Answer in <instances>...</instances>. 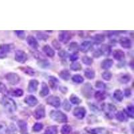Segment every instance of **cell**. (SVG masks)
<instances>
[{
    "mask_svg": "<svg viewBox=\"0 0 134 134\" xmlns=\"http://www.w3.org/2000/svg\"><path fill=\"white\" fill-rule=\"evenodd\" d=\"M0 103L3 105V107L9 113H14L16 111V103L12 99H11L9 97L3 96L1 99Z\"/></svg>",
    "mask_w": 134,
    "mask_h": 134,
    "instance_id": "1",
    "label": "cell"
},
{
    "mask_svg": "<svg viewBox=\"0 0 134 134\" xmlns=\"http://www.w3.org/2000/svg\"><path fill=\"white\" fill-rule=\"evenodd\" d=\"M50 118L54 120V121H57L59 124H63L68 121V117L66 115L64 114L63 112L60 111H50Z\"/></svg>",
    "mask_w": 134,
    "mask_h": 134,
    "instance_id": "2",
    "label": "cell"
},
{
    "mask_svg": "<svg viewBox=\"0 0 134 134\" xmlns=\"http://www.w3.org/2000/svg\"><path fill=\"white\" fill-rule=\"evenodd\" d=\"M33 116L37 120L44 118L46 116V111H45V107L44 105H40L39 106H38L35 111H34Z\"/></svg>",
    "mask_w": 134,
    "mask_h": 134,
    "instance_id": "3",
    "label": "cell"
},
{
    "mask_svg": "<svg viewBox=\"0 0 134 134\" xmlns=\"http://www.w3.org/2000/svg\"><path fill=\"white\" fill-rule=\"evenodd\" d=\"M5 79L12 85L18 84L20 81V76L18 74L14 72H9L5 75Z\"/></svg>",
    "mask_w": 134,
    "mask_h": 134,
    "instance_id": "4",
    "label": "cell"
},
{
    "mask_svg": "<svg viewBox=\"0 0 134 134\" xmlns=\"http://www.w3.org/2000/svg\"><path fill=\"white\" fill-rule=\"evenodd\" d=\"M27 60V55L24 51L21 50H18L15 52V60L18 63L24 64Z\"/></svg>",
    "mask_w": 134,
    "mask_h": 134,
    "instance_id": "5",
    "label": "cell"
},
{
    "mask_svg": "<svg viewBox=\"0 0 134 134\" xmlns=\"http://www.w3.org/2000/svg\"><path fill=\"white\" fill-rule=\"evenodd\" d=\"M46 103L51 105L55 108H58L60 106V99L57 96H50L46 99Z\"/></svg>",
    "mask_w": 134,
    "mask_h": 134,
    "instance_id": "6",
    "label": "cell"
},
{
    "mask_svg": "<svg viewBox=\"0 0 134 134\" xmlns=\"http://www.w3.org/2000/svg\"><path fill=\"white\" fill-rule=\"evenodd\" d=\"M93 92V88L92 85L89 82H87V83L83 86L82 88V93L83 94V96L87 98V99H90L92 97V94Z\"/></svg>",
    "mask_w": 134,
    "mask_h": 134,
    "instance_id": "7",
    "label": "cell"
},
{
    "mask_svg": "<svg viewBox=\"0 0 134 134\" xmlns=\"http://www.w3.org/2000/svg\"><path fill=\"white\" fill-rule=\"evenodd\" d=\"M73 115L79 119H82L85 117L87 111L84 107H77L74 109Z\"/></svg>",
    "mask_w": 134,
    "mask_h": 134,
    "instance_id": "8",
    "label": "cell"
},
{
    "mask_svg": "<svg viewBox=\"0 0 134 134\" xmlns=\"http://www.w3.org/2000/svg\"><path fill=\"white\" fill-rule=\"evenodd\" d=\"M71 34L68 31H61L58 34V40L64 44H66L71 39Z\"/></svg>",
    "mask_w": 134,
    "mask_h": 134,
    "instance_id": "9",
    "label": "cell"
},
{
    "mask_svg": "<svg viewBox=\"0 0 134 134\" xmlns=\"http://www.w3.org/2000/svg\"><path fill=\"white\" fill-rule=\"evenodd\" d=\"M119 42L121 46L124 48L125 49H130L131 48L132 46V42H131V40L128 37L123 36L120 38L119 40Z\"/></svg>",
    "mask_w": 134,
    "mask_h": 134,
    "instance_id": "10",
    "label": "cell"
},
{
    "mask_svg": "<svg viewBox=\"0 0 134 134\" xmlns=\"http://www.w3.org/2000/svg\"><path fill=\"white\" fill-rule=\"evenodd\" d=\"M24 103L30 107H34L38 103V100L34 95H28L24 99Z\"/></svg>",
    "mask_w": 134,
    "mask_h": 134,
    "instance_id": "11",
    "label": "cell"
},
{
    "mask_svg": "<svg viewBox=\"0 0 134 134\" xmlns=\"http://www.w3.org/2000/svg\"><path fill=\"white\" fill-rule=\"evenodd\" d=\"M14 48V45L13 44H0V52L4 54L11 52Z\"/></svg>",
    "mask_w": 134,
    "mask_h": 134,
    "instance_id": "12",
    "label": "cell"
},
{
    "mask_svg": "<svg viewBox=\"0 0 134 134\" xmlns=\"http://www.w3.org/2000/svg\"><path fill=\"white\" fill-rule=\"evenodd\" d=\"M87 132L90 134H109V131L104 127H97L87 130Z\"/></svg>",
    "mask_w": 134,
    "mask_h": 134,
    "instance_id": "13",
    "label": "cell"
},
{
    "mask_svg": "<svg viewBox=\"0 0 134 134\" xmlns=\"http://www.w3.org/2000/svg\"><path fill=\"white\" fill-rule=\"evenodd\" d=\"M38 85H39V82L37 80H30L29 84H28V86H27V91L30 93H35L37 91Z\"/></svg>",
    "mask_w": 134,
    "mask_h": 134,
    "instance_id": "14",
    "label": "cell"
},
{
    "mask_svg": "<svg viewBox=\"0 0 134 134\" xmlns=\"http://www.w3.org/2000/svg\"><path fill=\"white\" fill-rule=\"evenodd\" d=\"M26 42L30 47L34 49H37L39 47V44L35 38L32 36H29L26 38Z\"/></svg>",
    "mask_w": 134,
    "mask_h": 134,
    "instance_id": "15",
    "label": "cell"
},
{
    "mask_svg": "<svg viewBox=\"0 0 134 134\" xmlns=\"http://www.w3.org/2000/svg\"><path fill=\"white\" fill-rule=\"evenodd\" d=\"M18 125L20 128V133L21 134H29L27 131V124L25 121L19 120L18 121Z\"/></svg>",
    "mask_w": 134,
    "mask_h": 134,
    "instance_id": "16",
    "label": "cell"
},
{
    "mask_svg": "<svg viewBox=\"0 0 134 134\" xmlns=\"http://www.w3.org/2000/svg\"><path fill=\"white\" fill-rule=\"evenodd\" d=\"M103 109L105 110H108V112H107L106 113V115H107V116H109V115H111V117H113V116H112V113H114L115 111L117 110V108H116V107L114 105H113V104H111V103H108V104H103Z\"/></svg>",
    "mask_w": 134,
    "mask_h": 134,
    "instance_id": "17",
    "label": "cell"
},
{
    "mask_svg": "<svg viewBox=\"0 0 134 134\" xmlns=\"http://www.w3.org/2000/svg\"><path fill=\"white\" fill-rule=\"evenodd\" d=\"M92 45L93 43L91 41H84L79 46V50L82 52H87L91 48Z\"/></svg>",
    "mask_w": 134,
    "mask_h": 134,
    "instance_id": "18",
    "label": "cell"
},
{
    "mask_svg": "<svg viewBox=\"0 0 134 134\" xmlns=\"http://www.w3.org/2000/svg\"><path fill=\"white\" fill-rule=\"evenodd\" d=\"M113 55V58L117 61H122L125 58V53H124V52L122 51L121 50H119V49L114 50Z\"/></svg>",
    "mask_w": 134,
    "mask_h": 134,
    "instance_id": "19",
    "label": "cell"
},
{
    "mask_svg": "<svg viewBox=\"0 0 134 134\" xmlns=\"http://www.w3.org/2000/svg\"><path fill=\"white\" fill-rule=\"evenodd\" d=\"M99 49H100L102 54L106 56V57L109 56L110 54L111 53V47L108 44H102Z\"/></svg>",
    "mask_w": 134,
    "mask_h": 134,
    "instance_id": "20",
    "label": "cell"
},
{
    "mask_svg": "<svg viewBox=\"0 0 134 134\" xmlns=\"http://www.w3.org/2000/svg\"><path fill=\"white\" fill-rule=\"evenodd\" d=\"M113 60L111 59V58H107V59H105L102 61V63L100 64V67H101V69L107 70V69H109L113 66Z\"/></svg>",
    "mask_w": 134,
    "mask_h": 134,
    "instance_id": "21",
    "label": "cell"
},
{
    "mask_svg": "<svg viewBox=\"0 0 134 134\" xmlns=\"http://www.w3.org/2000/svg\"><path fill=\"white\" fill-rule=\"evenodd\" d=\"M42 51L45 53V54H46L47 57H50V58L54 57V55H55L54 50L52 48L50 47L49 45H48V44L47 45H45V46L42 48Z\"/></svg>",
    "mask_w": 134,
    "mask_h": 134,
    "instance_id": "22",
    "label": "cell"
},
{
    "mask_svg": "<svg viewBox=\"0 0 134 134\" xmlns=\"http://www.w3.org/2000/svg\"><path fill=\"white\" fill-rule=\"evenodd\" d=\"M50 93V90H49L48 86L46 85V83L45 82H43L42 84V88L41 90H40L39 94L41 97H45L46 96H47L48 94Z\"/></svg>",
    "mask_w": 134,
    "mask_h": 134,
    "instance_id": "23",
    "label": "cell"
},
{
    "mask_svg": "<svg viewBox=\"0 0 134 134\" xmlns=\"http://www.w3.org/2000/svg\"><path fill=\"white\" fill-rule=\"evenodd\" d=\"M19 69H20V70H21V71L23 72L24 73L28 75V76H32L35 75V71H34V70L30 66H20Z\"/></svg>",
    "mask_w": 134,
    "mask_h": 134,
    "instance_id": "24",
    "label": "cell"
},
{
    "mask_svg": "<svg viewBox=\"0 0 134 134\" xmlns=\"http://www.w3.org/2000/svg\"><path fill=\"white\" fill-rule=\"evenodd\" d=\"M58 82H59V81H58V80L57 79V78L55 77V76H49V81H48L49 85H50V87H51L53 90H55V89L57 88Z\"/></svg>",
    "mask_w": 134,
    "mask_h": 134,
    "instance_id": "25",
    "label": "cell"
},
{
    "mask_svg": "<svg viewBox=\"0 0 134 134\" xmlns=\"http://www.w3.org/2000/svg\"><path fill=\"white\" fill-rule=\"evenodd\" d=\"M94 97L95 99L98 101H102L106 99L107 94H106L105 92L102 91H98L95 92Z\"/></svg>",
    "mask_w": 134,
    "mask_h": 134,
    "instance_id": "26",
    "label": "cell"
},
{
    "mask_svg": "<svg viewBox=\"0 0 134 134\" xmlns=\"http://www.w3.org/2000/svg\"><path fill=\"white\" fill-rule=\"evenodd\" d=\"M58 76L64 81H69L70 78V73L69 70L64 69L58 73Z\"/></svg>",
    "mask_w": 134,
    "mask_h": 134,
    "instance_id": "27",
    "label": "cell"
},
{
    "mask_svg": "<svg viewBox=\"0 0 134 134\" xmlns=\"http://www.w3.org/2000/svg\"><path fill=\"white\" fill-rule=\"evenodd\" d=\"M9 94L15 97H21L24 95V91L20 88H15L9 92Z\"/></svg>",
    "mask_w": 134,
    "mask_h": 134,
    "instance_id": "28",
    "label": "cell"
},
{
    "mask_svg": "<svg viewBox=\"0 0 134 134\" xmlns=\"http://www.w3.org/2000/svg\"><path fill=\"white\" fill-rule=\"evenodd\" d=\"M113 97L119 102H121L124 100V93L120 89H117L113 93Z\"/></svg>",
    "mask_w": 134,
    "mask_h": 134,
    "instance_id": "29",
    "label": "cell"
},
{
    "mask_svg": "<svg viewBox=\"0 0 134 134\" xmlns=\"http://www.w3.org/2000/svg\"><path fill=\"white\" fill-rule=\"evenodd\" d=\"M85 76L89 80L93 79L95 76V72L91 69H87L85 70Z\"/></svg>",
    "mask_w": 134,
    "mask_h": 134,
    "instance_id": "30",
    "label": "cell"
},
{
    "mask_svg": "<svg viewBox=\"0 0 134 134\" xmlns=\"http://www.w3.org/2000/svg\"><path fill=\"white\" fill-rule=\"evenodd\" d=\"M58 133V128L56 125H52L46 128V131L44 134H57Z\"/></svg>",
    "mask_w": 134,
    "mask_h": 134,
    "instance_id": "31",
    "label": "cell"
},
{
    "mask_svg": "<svg viewBox=\"0 0 134 134\" xmlns=\"http://www.w3.org/2000/svg\"><path fill=\"white\" fill-rule=\"evenodd\" d=\"M93 40L96 43H101L105 41V36L102 34H97L93 37Z\"/></svg>",
    "mask_w": 134,
    "mask_h": 134,
    "instance_id": "32",
    "label": "cell"
},
{
    "mask_svg": "<svg viewBox=\"0 0 134 134\" xmlns=\"http://www.w3.org/2000/svg\"><path fill=\"white\" fill-rule=\"evenodd\" d=\"M119 82L122 84H127L131 81V76L129 74H125L120 76L119 79Z\"/></svg>",
    "mask_w": 134,
    "mask_h": 134,
    "instance_id": "33",
    "label": "cell"
},
{
    "mask_svg": "<svg viewBox=\"0 0 134 134\" xmlns=\"http://www.w3.org/2000/svg\"><path fill=\"white\" fill-rule=\"evenodd\" d=\"M70 101L72 104L73 105H79L80 103H81L82 100L78 97L76 95L74 94H72L70 97Z\"/></svg>",
    "mask_w": 134,
    "mask_h": 134,
    "instance_id": "34",
    "label": "cell"
},
{
    "mask_svg": "<svg viewBox=\"0 0 134 134\" xmlns=\"http://www.w3.org/2000/svg\"><path fill=\"white\" fill-rule=\"evenodd\" d=\"M42 69H48L50 66V63L46 59H41L37 63Z\"/></svg>",
    "mask_w": 134,
    "mask_h": 134,
    "instance_id": "35",
    "label": "cell"
},
{
    "mask_svg": "<svg viewBox=\"0 0 134 134\" xmlns=\"http://www.w3.org/2000/svg\"><path fill=\"white\" fill-rule=\"evenodd\" d=\"M72 81L77 84H81L84 82V78L80 75H75L72 77Z\"/></svg>",
    "mask_w": 134,
    "mask_h": 134,
    "instance_id": "36",
    "label": "cell"
},
{
    "mask_svg": "<svg viewBox=\"0 0 134 134\" xmlns=\"http://www.w3.org/2000/svg\"><path fill=\"white\" fill-rule=\"evenodd\" d=\"M70 69L73 71H79L82 69V66L78 62H73L70 66Z\"/></svg>",
    "mask_w": 134,
    "mask_h": 134,
    "instance_id": "37",
    "label": "cell"
},
{
    "mask_svg": "<svg viewBox=\"0 0 134 134\" xmlns=\"http://www.w3.org/2000/svg\"><path fill=\"white\" fill-rule=\"evenodd\" d=\"M72 131V127L69 125H64L62 127L60 130L61 134H70Z\"/></svg>",
    "mask_w": 134,
    "mask_h": 134,
    "instance_id": "38",
    "label": "cell"
},
{
    "mask_svg": "<svg viewBox=\"0 0 134 134\" xmlns=\"http://www.w3.org/2000/svg\"><path fill=\"white\" fill-rule=\"evenodd\" d=\"M0 134H10L9 127L3 123L0 124Z\"/></svg>",
    "mask_w": 134,
    "mask_h": 134,
    "instance_id": "39",
    "label": "cell"
},
{
    "mask_svg": "<svg viewBox=\"0 0 134 134\" xmlns=\"http://www.w3.org/2000/svg\"><path fill=\"white\" fill-rule=\"evenodd\" d=\"M125 112L127 113V114L128 115L129 117H130L131 119H133L134 117V107L132 105H128L127 107L126 110H125Z\"/></svg>",
    "mask_w": 134,
    "mask_h": 134,
    "instance_id": "40",
    "label": "cell"
},
{
    "mask_svg": "<svg viewBox=\"0 0 134 134\" xmlns=\"http://www.w3.org/2000/svg\"><path fill=\"white\" fill-rule=\"evenodd\" d=\"M69 50L70 51H72V52H76L78 50H79V44H78L77 42H73L70 43V45H69Z\"/></svg>",
    "mask_w": 134,
    "mask_h": 134,
    "instance_id": "41",
    "label": "cell"
},
{
    "mask_svg": "<svg viewBox=\"0 0 134 134\" xmlns=\"http://www.w3.org/2000/svg\"><path fill=\"white\" fill-rule=\"evenodd\" d=\"M115 117L117 120L119 121H121V122L124 121L126 119V118H125V113H124V112H123V111H118V112L116 113Z\"/></svg>",
    "mask_w": 134,
    "mask_h": 134,
    "instance_id": "42",
    "label": "cell"
},
{
    "mask_svg": "<svg viewBox=\"0 0 134 134\" xmlns=\"http://www.w3.org/2000/svg\"><path fill=\"white\" fill-rule=\"evenodd\" d=\"M82 62L83 64H86V65L91 66L93 63V58H91V57H88V56H84L82 58Z\"/></svg>",
    "mask_w": 134,
    "mask_h": 134,
    "instance_id": "43",
    "label": "cell"
},
{
    "mask_svg": "<svg viewBox=\"0 0 134 134\" xmlns=\"http://www.w3.org/2000/svg\"><path fill=\"white\" fill-rule=\"evenodd\" d=\"M101 76H102V78L105 81H111V78H112V74H111V72L107 70V71L103 72L102 75H101Z\"/></svg>",
    "mask_w": 134,
    "mask_h": 134,
    "instance_id": "44",
    "label": "cell"
},
{
    "mask_svg": "<svg viewBox=\"0 0 134 134\" xmlns=\"http://www.w3.org/2000/svg\"><path fill=\"white\" fill-rule=\"evenodd\" d=\"M49 36L47 34H45L43 32H39L37 33V38L40 40H44V41H46L48 39Z\"/></svg>",
    "mask_w": 134,
    "mask_h": 134,
    "instance_id": "45",
    "label": "cell"
},
{
    "mask_svg": "<svg viewBox=\"0 0 134 134\" xmlns=\"http://www.w3.org/2000/svg\"><path fill=\"white\" fill-rule=\"evenodd\" d=\"M44 127V125L41 123H36L34 125L33 127H32V130L34 132H38V131H41L42 130Z\"/></svg>",
    "mask_w": 134,
    "mask_h": 134,
    "instance_id": "46",
    "label": "cell"
},
{
    "mask_svg": "<svg viewBox=\"0 0 134 134\" xmlns=\"http://www.w3.org/2000/svg\"><path fill=\"white\" fill-rule=\"evenodd\" d=\"M71 105L70 104V103L69 102V100L67 99H64V100L63 101V108L64 109L65 111H70L71 109Z\"/></svg>",
    "mask_w": 134,
    "mask_h": 134,
    "instance_id": "47",
    "label": "cell"
},
{
    "mask_svg": "<svg viewBox=\"0 0 134 134\" xmlns=\"http://www.w3.org/2000/svg\"><path fill=\"white\" fill-rule=\"evenodd\" d=\"M14 33L15 34V35L18 37L21 40H24L26 37V34L25 32L23 30H16L14 31Z\"/></svg>",
    "mask_w": 134,
    "mask_h": 134,
    "instance_id": "48",
    "label": "cell"
},
{
    "mask_svg": "<svg viewBox=\"0 0 134 134\" xmlns=\"http://www.w3.org/2000/svg\"><path fill=\"white\" fill-rule=\"evenodd\" d=\"M58 54V57H60L62 58H64V59H66L67 57H69V54H68V52L64 50H60V51H59Z\"/></svg>",
    "mask_w": 134,
    "mask_h": 134,
    "instance_id": "49",
    "label": "cell"
},
{
    "mask_svg": "<svg viewBox=\"0 0 134 134\" xmlns=\"http://www.w3.org/2000/svg\"><path fill=\"white\" fill-rule=\"evenodd\" d=\"M95 87L98 88H106V85L103 82L100 81H97L95 82Z\"/></svg>",
    "mask_w": 134,
    "mask_h": 134,
    "instance_id": "50",
    "label": "cell"
},
{
    "mask_svg": "<svg viewBox=\"0 0 134 134\" xmlns=\"http://www.w3.org/2000/svg\"><path fill=\"white\" fill-rule=\"evenodd\" d=\"M69 57L70 60L72 61V62H76V60H77L78 58H79V54H77V52H74Z\"/></svg>",
    "mask_w": 134,
    "mask_h": 134,
    "instance_id": "51",
    "label": "cell"
},
{
    "mask_svg": "<svg viewBox=\"0 0 134 134\" xmlns=\"http://www.w3.org/2000/svg\"><path fill=\"white\" fill-rule=\"evenodd\" d=\"M52 46H54V48L55 49H57V50H60L61 48V45L60 44L59 42L58 41V40H54L52 42Z\"/></svg>",
    "mask_w": 134,
    "mask_h": 134,
    "instance_id": "52",
    "label": "cell"
},
{
    "mask_svg": "<svg viewBox=\"0 0 134 134\" xmlns=\"http://www.w3.org/2000/svg\"><path fill=\"white\" fill-rule=\"evenodd\" d=\"M7 92V87L5 84L0 82V93L2 94H5Z\"/></svg>",
    "mask_w": 134,
    "mask_h": 134,
    "instance_id": "53",
    "label": "cell"
},
{
    "mask_svg": "<svg viewBox=\"0 0 134 134\" xmlns=\"http://www.w3.org/2000/svg\"><path fill=\"white\" fill-rule=\"evenodd\" d=\"M101 55L103 54L102 53H101V52H100V50L99 48H97L93 52V56L94 58H99Z\"/></svg>",
    "mask_w": 134,
    "mask_h": 134,
    "instance_id": "54",
    "label": "cell"
},
{
    "mask_svg": "<svg viewBox=\"0 0 134 134\" xmlns=\"http://www.w3.org/2000/svg\"><path fill=\"white\" fill-rule=\"evenodd\" d=\"M131 90L130 88H126L124 91V94H125V97L129 98L131 96Z\"/></svg>",
    "mask_w": 134,
    "mask_h": 134,
    "instance_id": "55",
    "label": "cell"
},
{
    "mask_svg": "<svg viewBox=\"0 0 134 134\" xmlns=\"http://www.w3.org/2000/svg\"><path fill=\"white\" fill-rule=\"evenodd\" d=\"M89 105H88V106H89V107H90L91 109L93 111H95V112H98V111H99V108L97 107V105H95L94 104H90L88 103Z\"/></svg>",
    "mask_w": 134,
    "mask_h": 134,
    "instance_id": "56",
    "label": "cell"
},
{
    "mask_svg": "<svg viewBox=\"0 0 134 134\" xmlns=\"http://www.w3.org/2000/svg\"><path fill=\"white\" fill-rule=\"evenodd\" d=\"M59 90L63 94H66V93L68 92V88H67V87H64V86H60V87H59Z\"/></svg>",
    "mask_w": 134,
    "mask_h": 134,
    "instance_id": "57",
    "label": "cell"
},
{
    "mask_svg": "<svg viewBox=\"0 0 134 134\" xmlns=\"http://www.w3.org/2000/svg\"><path fill=\"white\" fill-rule=\"evenodd\" d=\"M6 57H7V55L4 54H3L2 52H0V59H3V58H6Z\"/></svg>",
    "mask_w": 134,
    "mask_h": 134,
    "instance_id": "58",
    "label": "cell"
}]
</instances>
